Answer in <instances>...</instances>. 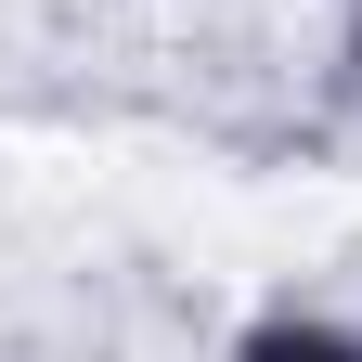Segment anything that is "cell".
Returning a JSON list of instances; mask_svg holds the SVG:
<instances>
[{
	"instance_id": "obj_1",
	"label": "cell",
	"mask_w": 362,
	"mask_h": 362,
	"mask_svg": "<svg viewBox=\"0 0 362 362\" xmlns=\"http://www.w3.org/2000/svg\"><path fill=\"white\" fill-rule=\"evenodd\" d=\"M220 362H362V324L324 310V298H272V310H246L220 337Z\"/></svg>"
},
{
	"instance_id": "obj_2",
	"label": "cell",
	"mask_w": 362,
	"mask_h": 362,
	"mask_svg": "<svg viewBox=\"0 0 362 362\" xmlns=\"http://www.w3.org/2000/svg\"><path fill=\"white\" fill-rule=\"evenodd\" d=\"M349 90H362V0H349Z\"/></svg>"
}]
</instances>
